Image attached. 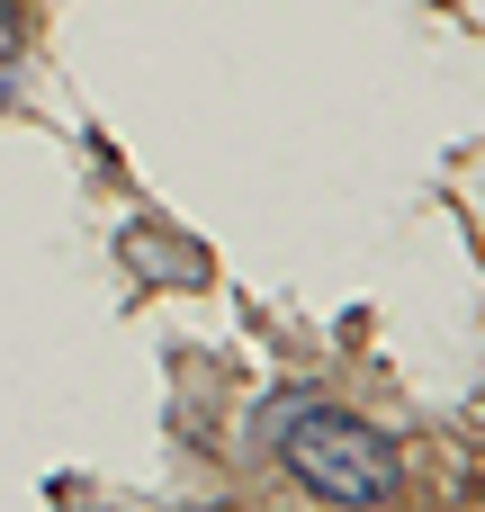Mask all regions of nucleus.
Masks as SVG:
<instances>
[{"label":"nucleus","mask_w":485,"mask_h":512,"mask_svg":"<svg viewBox=\"0 0 485 512\" xmlns=\"http://www.w3.org/2000/svg\"><path fill=\"white\" fill-rule=\"evenodd\" d=\"M288 468H297V486H315L324 504H387L396 495V450H387V432H369L360 414H297V432H288Z\"/></svg>","instance_id":"obj_1"},{"label":"nucleus","mask_w":485,"mask_h":512,"mask_svg":"<svg viewBox=\"0 0 485 512\" xmlns=\"http://www.w3.org/2000/svg\"><path fill=\"white\" fill-rule=\"evenodd\" d=\"M9 63H18V27H9V9H0V99H9Z\"/></svg>","instance_id":"obj_2"}]
</instances>
